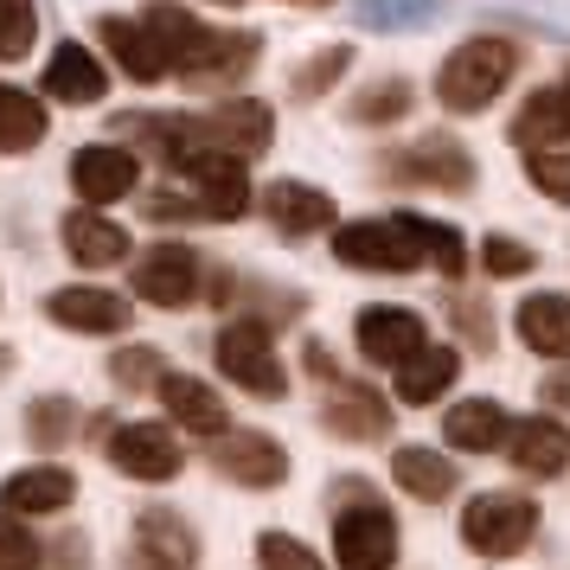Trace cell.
Listing matches in <instances>:
<instances>
[{
    "instance_id": "6da1fadb",
    "label": "cell",
    "mask_w": 570,
    "mask_h": 570,
    "mask_svg": "<svg viewBox=\"0 0 570 570\" xmlns=\"http://www.w3.org/2000/svg\"><path fill=\"white\" fill-rule=\"evenodd\" d=\"M141 27L155 32L160 58H167V78L193 83V90H232L263 52L257 32H212L186 7H174V0H155Z\"/></svg>"
},
{
    "instance_id": "7a4b0ae2",
    "label": "cell",
    "mask_w": 570,
    "mask_h": 570,
    "mask_svg": "<svg viewBox=\"0 0 570 570\" xmlns=\"http://www.w3.org/2000/svg\"><path fill=\"white\" fill-rule=\"evenodd\" d=\"M513 71H519V46L481 32V39H468V46H455V52L442 58L436 104L449 109V116H481V109L513 83Z\"/></svg>"
},
{
    "instance_id": "3957f363",
    "label": "cell",
    "mask_w": 570,
    "mask_h": 570,
    "mask_svg": "<svg viewBox=\"0 0 570 570\" xmlns=\"http://www.w3.org/2000/svg\"><path fill=\"white\" fill-rule=\"evenodd\" d=\"M334 564L340 570H397V513L385 507V493L346 481L334 493Z\"/></svg>"
},
{
    "instance_id": "277c9868",
    "label": "cell",
    "mask_w": 570,
    "mask_h": 570,
    "mask_svg": "<svg viewBox=\"0 0 570 570\" xmlns=\"http://www.w3.org/2000/svg\"><path fill=\"white\" fill-rule=\"evenodd\" d=\"M302 365H308V379H321V385H327V404H321L327 436H340V442H385L391 436L397 411H391L379 391H365L360 379H346L321 340H308V346H302Z\"/></svg>"
},
{
    "instance_id": "5b68a950",
    "label": "cell",
    "mask_w": 570,
    "mask_h": 570,
    "mask_svg": "<svg viewBox=\"0 0 570 570\" xmlns=\"http://www.w3.org/2000/svg\"><path fill=\"white\" fill-rule=\"evenodd\" d=\"M539 500L519 488H488L462 507V544L481 558H519L525 544L539 539Z\"/></svg>"
},
{
    "instance_id": "8992f818",
    "label": "cell",
    "mask_w": 570,
    "mask_h": 570,
    "mask_svg": "<svg viewBox=\"0 0 570 570\" xmlns=\"http://www.w3.org/2000/svg\"><path fill=\"white\" fill-rule=\"evenodd\" d=\"M129 283L148 308H193L199 288H206V263H199L193 244H174V237H167V244H148V250L135 257Z\"/></svg>"
},
{
    "instance_id": "52a82bcc",
    "label": "cell",
    "mask_w": 570,
    "mask_h": 570,
    "mask_svg": "<svg viewBox=\"0 0 570 570\" xmlns=\"http://www.w3.org/2000/svg\"><path fill=\"white\" fill-rule=\"evenodd\" d=\"M379 167H385V180L416 186V193H468V186H474V160H468V148L449 141V135H423L411 148H391Z\"/></svg>"
},
{
    "instance_id": "ba28073f",
    "label": "cell",
    "mask_w": 570,
    "mask_h": 570,
    "mask_svg": "<svg viewBox=\"0 0 570 570\" xmlns=\"http://www.w3.org/2000/svg\"><path fill=\"white\" fill-rule=\"evenodd\" d=\"M218 372H225L232 385H244L250 397H288V372H283V360H276L263 321H232V327L218 334Z\"/></svg>"
},
{
    "instance_id": "9c48e42d",
    "label": "cell",
    "mask_w": 570,
    "mask_h": 570,
    "mask_svg": "<svg viewBox=\"0 0 570 570\" xmlns=\"http://www.w3.org/2000/svg\"><path fill=\"white\" fill-rule=\"evenodd\" d=\"M334 257L346 269H379V276H411L416 244L404 232V218H365V225H334Z\"/></svg>"
},
{
    "instance_id": "30bf717a",
    "label": "cell",
    "mask_w": 570,
    "mask_h": 570,
    "mask_svg": "<svg viewBox=\"0 0 570 570\" xmlns=\"http://www.w3.org/2000/svg\"><path fill=\"white\" fill-rule=\"evenodd\" d=\"M193 129H199V141L218 148V155L250 160L276 141V109L257 104V97H225V104H212L206 116H193Z\"/></svg>"
},
{
    "instance_id": "8fae6325",
    "label": "cell",
    "mask_w": 570,
    "mask_h": 570,
    "mask_svg": "<svg viewBox=\"0 0 570 570\" xmlns=\"http://www.w3.org/2000/svg\"><path fill=\"white\" fill-rule=\"evenodd\" d=\"M186 180H193V206H199V218H212V225H232V218H244L250 212V174H244V160L218 155V148H193L180 167Z\"/></svg>"
},
{
    "instance_id": "7c38bea8",
    "label": "cell",
    "mask_w": 570,
    "mask_h": 570,
    "mask_svg": "<svg viewBox=\"0 0 570 570\" xmlns=\"http://www.w3.org/2000/svg\"><path fill=\"white\" fill-rule=\"evenodd\" d=\"M109 468L116 474H129V481H148V488H160V481H180V442L167 436L160 423H122V430H109Z\"/></svg>"
},
{
    "instance_id": "4fadbf2b",
    "label": "cell",
    "mask_w": 570,
    "mask_h": 570,
    "mask_svg": "<svg viewBox=\"0 0 570 570\" xmlns=\"http://www.w3.org/2000/svg\"><path fill=\"white\" fill-rule=\"evenodd\" d=\"M353 340H360V360L365 365H404L411 353H423V346H430V334H423V314L397 308V302H372V308H360Z\"/></svg>"
},
{
    "instance_id": "5bb4252c",
    "label": "cell",
    "mask_w": 570,
    "mask_h": 570,
    "mask_svg": "<svg viewBox=\"0 0 570 570\" xmlns=\"http://www.w3.org/2000/svg\"><path fill=\"white\" fill-rule=\"evenodd\" d=\"M212 468L237 488H283L288 481V449L263 430H225L212 442Z\"/></svg>"
},
{
    "instance_id": "9a60e30c",
    "label": "cell",
    "mask_w": 570,
    "mask_h": 570,
    "mask_svg": "<svg viewBox=\"0 0 570 570\" xmlns=\"http://www.w3.org/2000/svg\"><path fill=\"white\" fill-rule=\"evenodd\" d=\"M135 180H141V160L129 148H116V141H90L71 155V193H78L83 206H116V199H129Z\"/></svg>"
},
{
    "instance_id": "2e32d148",
    "label": "cell",
    "mask_w": 570,
    "mask_h": 570,
    "mask_svg": "<svg viewBox=\"0 0 570 570\" xmlns=\"http://www.w3.org/2000/svg\"><path fill=\"white\" fill-rule=\"evenodd\" d=\"M78 500V474L58 462H39V468H20L0 481V513L7 519H46V513H65Z\"/></svg>"
},
{
    "instance_id": "e0dca14e",
    "label": "cell",
    "mask_w": 570,
    "mask_h": 570,
    "mask_svg": "<svg viewBox=\"0 0 570 570\" xmlns=\"http://www.w3.org/2000/svg\"><path fill=\"white\" fill-rule=\"evenodd\" d=\"M46 321L52 327H71V334H122L135 321V308L109 288H90V283H71V288H52L46 295Z\"/></svg>"
},
{
    "instance_id": "ac0fdd59",
    "label": "cell",
    "mask_w": 570,
    "mask_h": 570,
    "mask_svg": "<svg viewBox=\"0 0 570 570\" xmlns=\"http://www.w3.org/2000/svg\"><path fill=\"white\" fill-rule=\"evenodd\" d=\"M160 411L174 416L180 430H193V436L218 442L225 430H232V411H225V397L206 385V379H193V372H160Z\"/></svg>"
},
{
    "instance_id": "d6986e66",
    "label": "cell",
    "mask_w": 570,
    "mask_h": 570,
    "mask_svg": "<svg viewBox=\"0 0 570 570\" xmlns=\"http://www.w3.org/2000/svg\"><path fill=\"white\" fill-rule=\"evenodd\" d=\"M263 218L276 225L283 237H314V232H334V193H321L308 180H269L263 186Z\"/></svg>"
},
{
    "instance_id": "ffe728a7",
    "label": "cell",
    "mask_w": 570,
    "mask_h": 570,
    "mask_svg": "<svg viewBox=\"0 0 570 570\" xmlns=\"http://www.w3.org/2000/svg\"><path fill=\"white\" fill-rule=\"evenodd\" d=\"M513 148H525V155H539V148H570V71L551 90H532L525 104H519L513 116Z\"/></svg>"
},
{
    "instance_id": "44dd1931",
    "label": "cell",
    "mask_w": 570,
    "mask_h": 570,
    "mask_svg": "<svg viewBox=\"0 0 570 570\" xmlns=\"http://www.w3.org/2000/svg\"><path fill=\"white\" fill-rule=\"evenodd\" d=\"M135 558L155 564V570H193L199 564V532H193L180 513L148 507V513L135 519Z\"/></svg>"
},
{
    "instance_id": "7402d4cb",
    "label": "cell",
    "mask_w": 570,
    "mask_h": 570,
    "mask_svg": "<svg viewBox=\"0 0 570 570\" xmlns=\"http://www.w3.org/2000/svg\"><path fill=\"white\" fill-rule=\"evenodd\" d=\"M507 455H513L519 474H532V481H558L570 468V430L558 416H525L513 423V436H507Z\"/></svg>"
},
{
    "instance_id": "603a6c76",
    "label": "cell",
    "mask_w": 570,
    "mask_h": 570,
    "mask_svg": "<svg viewBox=\"0 0 570 570\" xmlns=\"http://www.w3.org/2000/svg\"><path fill=\"white\" fill-rule=\"evenodd\" d=\"M507 436H513V416H507V404H493V397H462L455 411L442 416V442L462 449V455L507 449Z\"/></svg>"
},
{
    "instance_id": "cb8c5ba5",
    "label": "cell",
    "mask_w": 570,
    "mask_h": 570,
    "mask_svg": "<svg viewBox=\"0 0 570 570\" xmlns=\"http://www.w3.org/2000/svg\"><path fill=\"white\" fill-rule=\"evenodd\" d=\"M513 327L539 360H564L570 365V295H551V288H544V295H525L519 314H513Z\"/></svg>"
},
{
    "instance_id": "d4e9b609",
    "label": "cell",
    "mask_w": 570,
    "mask_h": 570,
    "mask_svg": "<svg viewBox=\"0 0 570 570\" xmlns=\"http://www.w3.org/2000/svg\"><path fill=\"white\" fill-rule=\"evenodd\" d=\"M391 481L411 493V500L436 507V500H449V493H455L462 468L449 462L442 449H423V442H411V449H397V455H391Z\"/></svg>"
},
{
    "instance_id": "484cf974",
    "label": "cell",
    "mask_w": 570,
    "mask_h": 570,
    "mask_svg": "<svg viewBox=\"0 0 570 570\" xmlns=\"http://www.w3.org/2000/svg\"><path fill=\"white\" fill-rule=\"evenodd\" d=\"M109 90V78H104V65L83 52L78 39H65L52 58H46V97H58V104H71V109H83V104H97Z\"/></svg>"
},
{
    "instance_id": "4316f807",
    "label": "cell",
    "mask_w": 570,
    "mask_h": 570,
    "mask_svg": "<svg viewBox=\"0 0 570 570\" xmlns=\"http://www.w3.org/2000/svg\"><path fill=\"white\" fill-rule=\"evenodd\" d=\"M65 250H71V263H83V269H109V263L129 257V232H122L116 218H104V212L78 206L65 218Z\"/></svg>"
},
{
    "instance_id": "83f0119b",
    "label": "cell",
    "mask_w": 570,
    "mask_h": 570,
    "mask_svg": "<svg viewBox=\"0 0 570 570\" xmlns=\"http://www.w3.org/2000/svg\"><path fill=\"white\" fill-rule=\"evenodd\" d=\"M97 39L109 46V58L129 71L135 83H155V78H167V58H160V46H155V32L141 27V20H97Z\"/></svg>"
},
{
    "instance_id": "f1b7e54d",
    "label": "cell",
    "mask_w": 570,
    "mask_h": 570,
    "mask_svg": "<svg viewBox=\"0 0 570 570\" xmlns=\"http://www.w3.org/2000/svg\"><path fill=\"white\" fill-rule=\"evenodd\" d=\"M455 372H462L455 346H423V353H411V360L397 365V397L404 404H436L442 391L455 385Z\"/></svg>"
},
{
    "instance_id": "f546056e",
    "label": "cell",
    "mask_w": 570,
    "mask_h": 570,
    "mask_svg": "<svg viewBox=\"0 0 570 570\" xmlns=\"http://www.w3.org/2000/svg\"><path fill=\"white\" fill-rule=\"evenodd\" d=\"M39 141H46V104L20 83H0V155H32Z\"/></svg>"
},
{
    "instance_id": "4dcf8cb0",
    "label": "cell",
    "mask_w": 570,
    "mask_h": 570,
    "mask_svg": "<svg viewBox=\"0 0 570 570\" xmlns=\"http://www.w3.org/2000/svg\"><path fill=\"white\" fill-rule=\"evenodd\" d=\"M404 232H411L416 257L436 263L449 283H455V276H468V244H462V232H455V225H436V218H416V212H404Z\"/></svg>"
},
{
    "instance_id": "1f68e13d",
    "label": "cell",
    "mask_w": 570,
    "mask_h": 570,
    "mask_svg": "<svg viewBox=\"0 0 570 570\" xmlns=\"http://www.w3.org/2000/svg\"><path fill=\"white\" fill-rule=\"evenodd\" d=\"M71 430H78V404L71 397H32L27 404V442L39 455H58L71 442Z\"/></svg>"
},
{
    "instance_id": "d6a6232c",
    "label": "cell",
    "mask_w": 570,
    "mask_h": 570,
    "mask_svg": "<svg viewBox=\"0 0 570 570\" xmlns=\"http://www.w3.org/2000/svg\"><path fill=\"white\" fill-rule=\"evenodd\" d=\"M416 104V90L404 78H385V83H372V90H360L353 104H346V116L353 122H365V129H385V122H404Z\"/></svg>"
},
{
    "instance_id": "836d02e7",
    "label": "cell",
    "mask_w": 570,
    "mask_h": 570,
    "mask_svg": "<svg viewBox=\"0 0 570 570\" xmlns=\"http://www.w3.org/2000/svg\"><path fill=\"white\" fill-rule=\"evenodd\" d=\"M346 71H353V46H327V52H314V58H302V65H295L288 90H295L302 104H314V97H327Z\"/></svg>"
},
{
    "instance_id": "e575fe53",
    "label": "cell",
    "mask_w": 570,
    "mask_h": 570,
    "mask_svg": "<svg viewBox=\"0 0 570 570\" xmlns=\"http://www.w3.org/2000/svg\"><path fill=\"white\" fill-rule=\"evenodd\" d=\"M39 39V7L32 0H0V65H20Z\"/></svg>"
},
{
    "instance_id": "d590c367",
    "label": "cell",
    "mask_w": 570,
    "mask_h": 570,
    "mask_svg": "<svg viewBox=\"0 0 570 570\" xmlns=\"http://www.w3.org/2000/svg\"><path fill=\"white\" fill-rule=\"evenodd\" d=\"M525 180L539 186L544 199L570 206V148H539V155H525Z\"/></svg>"
},
{
    "instance_id": "8d00e7d4",
    "label": "cell",
    "mask_w": 570,
    "mask_h": 570,
    "mask_svg": "<svg viewBox=\"0 0 570 570\" xmlns=\"http://www.w3.org/2000/svg\"><path fill=\"white\" fill-rule=\"evenodd\" d=\"M109 379H116V391H155L160 385V353L155 346H122V353L109 360Z\"/></svg>"
},
{
    "instance_id": "74e56055",
    "label": "cell",
    "mask_w": 570,
    "mask_h": 570,
    "mask_svg": "<svg viewBox=\"0 0 570 570\" xmlns=\"http://www.w3.org/2000/svg\"><path fill=\"white\" fill-rule=\"evenodd\" d=\"M39 564H46V544L32 539V525L0 513V570H39Z\"/></svg>"
},
{
    "instance_id": "f35d334b",
    "label": "cell",
    "mask_w": 570,
    "mask_h": 570,
    "mask_svg": "<svg viewBox=\"0 0 570 570\" xmlns=\"http://www.w3.org/2000/svg\"><path fill=\"white\" fill-rule=\"evenodd\" d=\"M532 263H539V257H532V250H525L519 237H507V232L481 237V269H488V276H500V283H513V276H525Z\"/></svg>"
},
{
    "instance_id": "ab89813d",
    "label": "cell",
    "mask_w": 570,
    "mask_h": 570,
    "mask_svg": "<svg viewBox=\"0 0 570 570\" xmlns=\"http://www.w3.org/2000/svg\"><path fill=\"white\" fill-rule=\"evenodd\" d=\"M257 564L263 570H327L308 544L288 539V532H263V539H257Z\"/></svg>"
},
{
    "instance_id": "60d3db41",
    "label": "cell",
    "mask_w": 570,
    "mask_h": 570,
    "mask_svg": "<svg viewBox=\"0 0 570 570\" xmlns=\"http://www.w3.org/2000/svg\"><path fill=\"white\" fill-rule=\"evenodd\" d=\"M455 327H462L468 340H474V353H488V314H481V302H455Z\"/></svg>"
},
{
    "instance_id": "b9f144b4",
    "label": "cell",
    "mask_w": 570,
    "mask_h": 570,
    "mask_svg": "<svg viewBox=\"0 0 570 570\" xmlns=\"http://www.w3.org/2000/svg\"><path fill=\"white\" fill-rule=\"evenodd\" d=\"M52 558H65V570H90L83 558H90V539L83 532H65V544H52Z\"/></svg>"
},
{
    "instance_id": "7bdbcfd3",
    "label": "cell",
    "mask_w": 570,
    "mask_h": 570,
    "mask_svg": "<svg viewBox=\"0 0 570 570\" xmlns=\"http://www.w3.org/2000/svg\"><path fill=\"white\" fill-rule=\"evenodd\" d=\"M288 7H334V0H288Z\"/></svg>"
},
{
    "instance_id": "ee69618b",
    "label": "cell",
    "mask_w": 570,
    "mask_h": 570,
    "mask_svg": "<svg viewBox=\"0 0 570 570\" xmlns=\"http://www.w3.org/2000/svg\"><path fill=\"white\" fill-rule=\"evenodd\" d=\"M218 7H244V0H218Z\"/></svg>"
}]
</instances>
